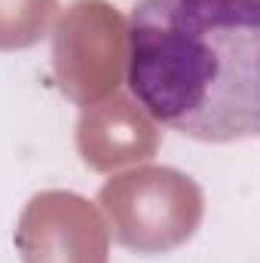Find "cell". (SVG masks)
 <instances>
[{
  "label": "cell",
  "instance_id": "6da1fadb",
  "mask_svg": "<svg viewBox=\"0 0 260 263\" xmlns=\"http://www.w3.org/2000/svg\"><path fill=\"white\" fill-rule=\"evenodd\" d=\"M260 0H138L126 83L138 107L202 144L260 132Z\"/></svg>",
  "mask_w": 260,
  "mask_h": 263
},
{
  "label": "cell",
  "instance_id": "7a4b0ae2",
  "mask_svg": "<svg viewBox=\"0 0 260 263\" xmlns=\"http://www.w3.org/2000/svg\"><path fill=\"white\" fill-rule=\"evenodd\" d=\"M98 202L104 205L114 236L138 254H162L184 245L202 220V190L175 168H135L110 178Z\"/></svg>",
  "mask_w": 260,
  "mask_h": 263
},
{
  "label": "cell",
  "instance_id": "3957f363",
  "mask_svg": "<svg viewBox=\"0 0 260 263\" xmlns=\"http://www.w3.org/2000/svg\"><path fill=\"white\" fill-rule=\"evenodd\" d=\"M123 18L104 0H77L55 31V73L77 104H95L117 92L126 59Z\"/></svg>",
  "mask_w": 260,
  "mask_h": 263
},
{
  "label": "cell",
  "instance_id": "277c9868",
  "mask_svg": "<svg viewBox=\"0 0 260 263\" xmlns=\"http://www.w3.org/2000/svg\"><path fill=\"white\" fill-rule=\"evenodd\" d=\"M107 245L98 208L65 190L37 193L15 227L22 263H107Z\"/></svg>",
  "mask_w": 260,
  "mask_h": 263
},
{
  "label": "cell",
  "instance_id": "5b68a950",
  "mask_svg": "<svg viewBox=\"0 0 260 263\" xmlns=\"http://www.w3.org/2000/svg\"><path fill=\"white\" fill-rule=\"evenodd\" d=\"M156 129L126 98L86 104L77 123V147L89 168L110 172L156 153Z\"/></svg>",
  "mask_w": 260,
  "mask_h": 263
},
{
  "label": "cell",
  "instance_id": "8992f818",
  "mask_svg": "<svg viewBox=\"0 0 260 263\" xmlns=\"http://www.w3.org/2000/svg\"><path fill=\"white\" fill-rule=\"evenodd\" d=\"M59 0H0V49H28L52 25Z\"/></svg>",
  "mask_w": 260,
  "mask_h": 263
}]
</instances>
